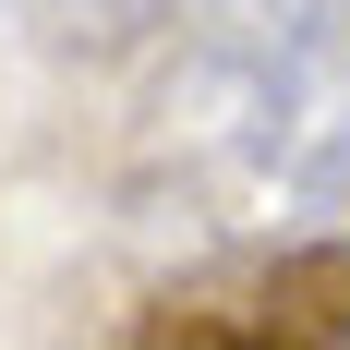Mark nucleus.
<instances>
[{
  "instance_id": "nucleus-2",
  "label": "nucleus",
  "mask_w": 350,
  "mask_h": 350,
  "mask_svg": "<svg viewBox=\"0 0 350 350\" xmlns=\"http://www.w3.org/2000/svg\"><path fill=\"white\" fill-rule=\"evenodd\" d=\"M266 181L290 206H350V0L266 12Z\"/></svg>"
},
{
  "instance_id": "nucleus-3",
  "label": "nucleus",
  "mask_w": 350,
  "mask_h": 350,
  "mask_svg": "<svg viewBox=\"0 0 350 350\" xmlns=\"http://www.w3.org/2000/svg\"><path fill=\"white\" fill-rule=\"evenodd\" d=\"M36 25H49V49H72V61H121V49H145V36L170 25V0H25Z\"/></svg>"
},
{
  "instance_id": "nucleus-1",
  "label": "nucleus",
  "mask_w": 350,
  "mask_h": 350,
  "mask_svg": "<svg viewBox=\"0 0 350 350\" xmlns=\"http://www.w3.org/2000/svg\"><path fill=\"white\" fill-rule=\"evenodd\" d=\"M145 350H350V242L217 254L133 314Z\"/></svg>"
}]
</instances>
